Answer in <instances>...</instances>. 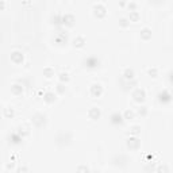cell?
Masks as SVG:
<instances>
[{"mask_svg": "<svg viewBox=\"0 0 173 173\" xmlns=\"http://www.w3.org/2000/svg\"><path fill=\"white\" fill-rule=\"evenodd\" d=\"M139 19V14H138V11H130V20H138Z\"/></svg>", "mask_w": 173, "mask_h": 173, "instance_id": "cell-16", "label": "cell"}, {"mask_svg": "<svg viewBox=\"0 0 173 173\" xmlns=\"http://www.w3.org/2000/svg\"><path fill=\"white\" fill-rule=\"evenodd\" d=\"M4 6H6V3L3 2V0H0V10H2V8H4Z\"/></svg>", "mask_w": 173, "mask_h": 173, "instance_id": "cell-28", "label": "cell"}, {"mask_svg": "<svg viewBox=\"0 0 173 173\" xmlns=\"http://www.w3.org/2000/svg\"><path fill=\"white\" fill-rule=\"evenodd\" d=\"M62 22L66 23V25H72V23L74 22V16L71 15V14H66V15L62 16Z\"/></svg>", "mask_w": 173, "mask_h": 173, "instance_id": "cell-9", "label": "cell"}, {"mask_svg": "<svg viewBox=\"0 0 173 173\" xmlns=\"http://www.w3.org/2000/svg\"><path fill=\"white\" fill-rule=\"evenodd\" d=\"M127 146L130 149H138L139 147V139H138V138H130L129 142H127Z\"/></svg>", "mask_w": 173, "mask_h": 173, "instance_id": "cell-6", "label": "cell"}, {"mask_svg": "<svg viewBox=\"0 0 173 173\" xmlns=\"http://www.w3.org/2000/svg\"><path fill=\"white\" fill-rule=\"evenodd\" d=\"M123 74H124V77L127 78V80H131L134 77V71H133V69H126Z\"/></svg>", "mask_w": 173, "mask_h": 173, "instance_id": "cell-13", "label": "cell"}, {"mask_svg": "<svg viewBox=\"0 0 173 173\" xmlns=\"http://www.w3.org/2000/svg\"><path fill=\"white\" fill-rule=\"evenodd\" d=\"M45 100L48 103L54 101L55 100V93H54V92H46V93H45Z\"/></svg>", "mask_w": 173, "mask_h": 173, "instance_id": "cell-10", "label": "cell"}, {"mask_svg": "<svg viewBox=\"0 0 173 173\" xmlns=\"http://www.w3.org/2000/svg\"><path fill=\"white\" fill-rule=\"evenodd\" d=\"M73 43H74L76 46H78V48H80V46H83V45L85 43V39H84L83 37H77V38H74Z\"/></svg>", "mask_w": 173, "mask_h": 173, "instance_id": "cell-12", "label": "cell"}, {"mask_svg": "<svg viewBox=\"0 0 173 173\" xmlns=\"http://www.w3.org/2000/svg\"><path fill=\"white\" fill-rule=\"evenodd\" d=\"M18 173H29L27 166H20V168H18Z\"/></svg>", "mask_w": 173, "mask_h": 173, "instance_id": "cell-26", "label": "cell"}, {"mask_svg": "<svg viewBox=\"0 0 173 173\" xmlns=\"http://www.w3.org/2000/svg\"><path fill=\"white\" fill-rule=\"evenodd\" d=\"M141 37L143 38V39H149L152 37V31H150V29L149 27H143L142 30H141Z\"/></svg>", "mask_w": 173, "mask_h": 173, "instance_id": "cell-7", "label": "cell"}, {"mask_svg": "<svg viewBox=\"0 0 173 173\" xmlns=\"http://www.w3.org/2000/svg\"><path fill=\"white\" fill-rule=\"evenodd\" d=\"M166 172H168V166L166 165H162V166L158 168V173H166Z\"/></svg>", "mask_w": 173, "mask_h": 173, "instance_id": "cell-25", "label": "cell"}, {"mask_svg": "<svg viewBox=\"0 0 173 173\" xmlns=\"http://www.w3.org/2000/svg\"><path fill=\"white\" fill-rule=\"evenodd\" d=\"M76 173H89V169H88V166H85V165H80V166H77Z\"/></svg>", "mask_w": 173, "mask_h": 173, "instance_id": "cell-14", "label": "cell"}, {"mask_svg": "<svg viewBox=\"0 0 173 173\" xmlns=\"http://www.w3.org/2000/svg\"><path fill=\"white\" fill-rule=\"evenodd\" d=\"M101 92H103V88L99 84H93V85L91 87V93L93 95V96H100Z\"/></svg>", "mask_w": 173, "mask_h": 173, "instance_id": "cell-3", "label": "cell"}, {"mask_svg": "<svg viewBox=\"0 0 173 173\" xmlns=\"http://www.w3.org/2000/svg\"><path fill=\"white\" fill-rule=\"evenodd\" d=\"M60 81L61 83H65V81H69V74L68 73H60Z\"/></svg>", "mask_w": 173, "mask_h": 173, "instance_id": "cell-19", "label": "cell"}, {"mask_svg": "<svg viewBox=\"0 0 173 173\" xmlns=\"http://www.w3.org/2000/svg\"><path fill=\"white\" fill-rule=\"evenodd\" d=\"M127 7H129V10H130V11H135L137 3H135V2H130V3L127 4Z\"/></svg>", "mask_w": 173, "mask_h": 173, "instance_id": "cell-23", "label": "cell"}, {"mask_svg": "<svg viewBox=\"0 0 173 173\" xmlns=\"http://www.w3.org/2000/svg\"><path fill=\"white\" fill-rule=\"evenodd\" d=\"M93 11H95V14L96 15H104L106 14V7L104 6H103L101 3H97V4H95L93 6Z\"/></svg>", "mask_w": 173, "mask_h": 173, "instance_id": "cell-2", "label": "cell"}, {"mask_svg": "<svg viewBox=\"0 0 173 173\" xmlns=\"http://www.w3.org/2000/svg\"><path fill=\"white\" fill-rule=\"evenodd\" d=\"M133 97L135 101H143L145 100V91L141 89V88H138L134 91V93H133Z\"/></svg>", "mask_w": 173, "mask_h": 173, "instance_id": "cell-1", "label": "cell"}, {"mask_svg": "<svg viewBox=\"0 0 173 173\" xmlns=\"http://www.w3.org/2000/svg\"><path fill=\"white\" fill-rule=\"evenodd\" d=\"M11 91H12L14 95H20L23 92V87L20 84H14L12 87H11Z\"/></svg>", "mask_w": 173, "mask_h": 173, "instance_id": "cell-8", "label": "cell"}, {"mask_svg": "<svg viewBox=\"0 0 173 173\" xmlns=\"http://www.w3.org/2000/svg\"><path fill=\"white\" fill-rule=\"evenodd\" d=\"M119 25H120L122 27H126V26L129 25V19H127V18H120V19H119Z\"/></svg>", "mask_w": 173, "mask_h": 173, "instance_id": "cell-21", "label": "cell"}, {"mask_svg": "<svg viewBox=\"0 0 173 173\" xmlns=\"http://www.w3.org/2000/svg\"><path fill=\"white\" fill-rule=\"evenodd\" d=\"M88 114H89V118H91V119H97V118L100 116V110H99L97 107H92Z\"/></svg>", "mask_w": 173, "mask_h": 173, "instance_id": "cell-5", "label": "cell"}, {"mask_svg": "<svg viewBox=\"0 0 173 173\" xmlns=\"http://www.w3.org/2000/svg\"><path fill=\"white\" fill-rule=\"evenodd\" d=\"M139 130H141V127H139V126H133V127L130 129V134H138V133H139Z\"/></svg>", "mask_w": 173, "mask_h": 173, "instance_id": "cell-22", "label": "cell"}, {"mask_svg": "<svg viewBox=\"0 0 173 173\" xmlns=\"http://www.w3.org/2000/svg\"><path fill=\"white\" fill-rule=\"evenodd\" d=\"M112 122L114 123H120L122 122V115L120 114H114L112 115Z\"/></svg>", "mask_w": 173, "mask_h": 173, "instance_id": "cell-17", "label": "cell"}, {"mask_svg": "<svg viewBox=\"0 0 173 173\" xmlns=\"http://www.w3.org/2000/svg\"><path fill=\"white\" fill-rule=\"evenodd\" d=\"M4 115H6L7 118L14 116V108H11V107H7V108H4Z\"/></svg>", "mask_w": 173, "mask_h": 173, "instance_id": "cell-15", "label": "cell"}, {"mask_svg": "<svg viewBox=\"0 0 173 173\" xmlns=\"http://www.w3.org/2000/svg\"><path fill=\"white\" fill-rule=\"evenodd\" d=\"M134 116H135V114L133 111H130V110L124 111V119H133Z\"/></svg>", "mask_w": 173, "mask_h": 173, "instance_id": "cell-18", "label": "cell"}, {"mask_svg": "<svg viewBox=\"0 0 173 173\" xmlns=\"http://www.w3.org/2000/svg\"><path fill=\"white\" fill-rule=\"evenodd\" d=\"M11 60H12L15 64H19L23 61V54L20 52H14L12 54H11Z\"/></svg>", "mask_w": 173, "mask_h": 173, "instance_id": "cell-4", "label": "cell"}, {"mask_svg": "<svg viewBox=\"0 0 173 173\" xmlns=\"http://www.w3.org/2000/svg\"><path fill=\"white\" fill-rule=\"evenodd\" d=\"M57 92H58V93H64V92H65V85L62 84V83H58V84H57Z\"/></svg>", "mask_w": 173, "mask_h": 173, "instance_id": "cell-20", "label": "cell"}, {"mask_svg": "<svg viewBox=\"0 0 173 173\" xmlns=\"http://www.w3.org/2000/svg\"><path fill=\"white\" fill-rule=\"evenodd\" d=\"M138 114H139V115H146L147 114L146 107H139V108H138Z\"/></svg>", "mask_w": 173, "mask_h": 173, "instance_id": "cell-24", "label": "cell"}, {"mask_svg": "<svg viewBox=\"0 0 173 173\" xmlns=\"http://www.w3.org/2000/svg\"><path fill=\"white\" fill-rule=\"evenodd\" d=\"M43 74L48 77V78H50V77L54 76V71H53L52 68H45V69H43Z\"/></svg>", "mask_w": 173, "mask_h": 173, "instance_id": "cell-11", "label": "cell"}, {"mask_svg": "<svg viewBox=\"0 0 173 173\" xmlns=\"http://www.w3.org/2000/svg\"><path fill=\"white\" fill-rule=\"evenodd\" d=\"M149 74H150V76H153V77H156L157 76V69H149Z\"/></svg>", "mask_w": 173, "mask_h": 173, "instance_id": "cell-27", "label": "cell"}]
</instances>
